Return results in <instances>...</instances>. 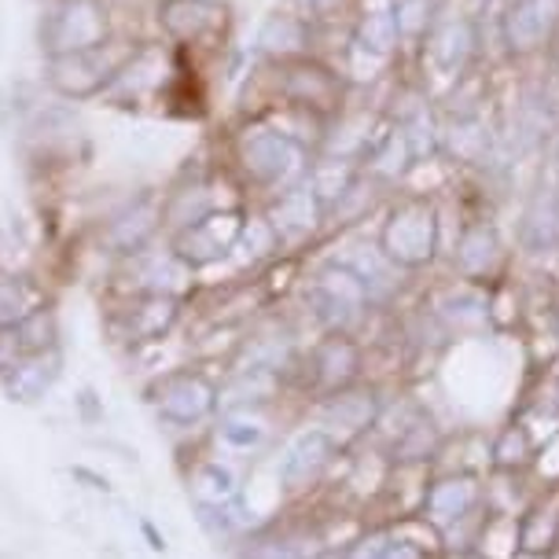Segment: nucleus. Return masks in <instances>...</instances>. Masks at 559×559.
I'll list each match as a JSON object with an SVG mask.
<instances>
[{"mask_svg": "<svg viewBox=\"0 0 559 559\" xmlns=\"http://www.w3.org/2000/svg\"><path fill=\"white\" fill-rule=\"evenodd\" d=\"M185 313V298L174 295H122V302L107 317V332L122 346H152L169 338Z\"/></svg>", "mask_w": 559, "mask_h": 559, "instance_id": "nucleus-16", "label": "nucleus"}, {"mask_svg": "<svg viewBox=\"0 0 559 559\" xmlns=\"http://www.w3.org/2000/svg\"><path fill=\"white\" fill-rule=\"evenodd\" d=\"M122 34L115 0H45L37 19V52L41 59L85 52Z\"/></svg>", "mask_w": 559, "mask_h": 559, "instance_id": "nucleus-6", "label": "nucleus"}, {"mask_svg": "<svg viewBox=\"0 0 559 559\" xmlns=\"http://www.w3.org/2000/svg\"><path fill=\"white\" fill-rule=\"evenodd\" d=\"M225 206H247V192L217 158L214 166L185 169L174 185L163 188V228L169 236Z\"/></svg>", "mask_w": 559, "mask_h": 559, "instance_id": "nucleus-9", "label": "nucleus"}, {"mask_svg": "<svg viewBox=\"0 0 559 559\" xmlns=\"http://www.w3.org/2000/svg\"><path fill=\"white\" fill-rule=\"evenodd\" d=\"M548 559H559V548H552V552H548Z\"/></svg>", "mask_w": 559, "mask_h": 559, "instance_id": "nucleus-45", "label": "nucleus"}, {"mask_svg": "<svg viewBox=\"0 0 559 559\" xmlns=\"http://www.w3.org/2000/svg\"><path fill=\"white\" fill-rule=\"evenodd\" d=\"M332 258H338L349 273L361 280L365 292L372 295V306L391 302L397 284H402V269L386 262V254L379 251L376 243H349L343 254H332Z\"/></svg>", "mask_w": 559, "mask_h": 559, "instance_id": "nucleus-27", "label": "nucleus"}, {"mask_svg": "<svg viewBox=\"0 0 559 559\" xmlns=\"http://www.w3.org/2000/svg\"><path fill=\"white\" fill-rule=\"evenodd\" d=\"M483 19L472 15L467 8L453 12V8H442V15L435 19L427 37L413 48L416 56V82L431 93H449L456 82H464L472 70L483 63Z\"/></svg>", "mask_w": 559, "mask_h": 559, "instance_id": "nucleus-3", "label": "nucleus"}, {"mask_svg": "<svg viewBox=\"0 0 559 559\" xmlns=\"http://www.w3.org/2000/svg\"><path fill=\"white\" fill-rule=\"evenodd\" d=\"M338 456V435L328 431V427H302L292 442L284 445L276 461V483L284 489H309L313 483H321V475L332 467V461Z\"/></svg>", "mask_w": 559, "mask_h": 559, "instance_id": "nucleus-19", "label": "nucleus"}, {"mask_svg": "<svg viewBox=\"0 0 559 559\" xmlns=\"http://www.w3.org/2000/svg\"><path fill=\"white\" fill-rule=\"evenodd\" d=\"M251 52L265 63H284V59L302 56H328L324 52V29L313 19L298 15L295 8H276L254 29Z\"/></svg>", "mask_w": 559, "mask_h": 559, "instance_id": "nucleus-18", "label": "nucleus"}, {"mask_svg": "<svg viewBox=\"0 0 559 559\" xmlns=\"http://www.w3.org/2000/svg\"><path fill=\"white\" fill-rule=\"evenodd\" d=\"M357 166H361V174L368 181H376L379 188H397L408 174H416L413 152H408L402 129H397L386 115L379 118L376 133L368 140L361 158H357Z\"/></svg>", "mask_w": 559, "mask_h": 559, "instance_id": "nucleus-22", "label": "nucleus"}, {"mask_svg": "<svg viewBox=\"0 0 559 559\" xmlns=\"http://www.w3.org/2000/svg\"><path fill=\"white\" fill-rule=\"evenodd\" d=\"M195 269H188L181 258L174 254V247L152 243L133 258L118 262V292L122 295H174L188 298L195 292Z\"/></svg>", "mask_w": 559, "mask_h": 559, "instance_id": "nucleus-15", "label": "nucleus"}, {"mask_svg": "<svg viewBox=\"0 0 559 559\" xmlns=\"http://www.w3.org/2000/svg\"><path fill=\"white\" fill-rule=\"evenodd\" d=\"M158 41L195 59L222 52L233 41V4L228 0H152Z\"/></svg>", "mask_w": 559, "mask_h": 559, "instance_id": "nucleus-7", "label": "nucleus"}, {"mask_svg": "<svg viewBox=\"0 0 559 559\" xmlns=\"http://www.w3.org/2000/svg\"><path fill=\"white\" fill-rule=\"evenodd\" d=\"M262 214L280 239V251H298L328 225V206L309 181H298L284 192L269 195L262 203Z\"/></svg>", "mask_w": 559, "mask_h": 559, "instance_id": "nucleus-17", "label": "nucleus"}, {"mask_svg": "<svg viewBox=\"0 0 559 559\" xmlns=\"http://www.w3.org/2000/svg\"><path fill=\"white\" fill-rule=\"evenodd\" d=\"M195 519L199 526L217 537V542H228V537L243 534L247 526H254V512H247L243 501H233V504H195Z\"/></svg>", "mask_w": 559, "mask_h": 559, "instance_id": "nucleus-33", "label": "nucleus"}, {"mask_svg": "<svg viewBox=\"0 0 559 559\" xmlns=\"http://www.w3.org/2000/svg\"><path fill=\"white\" fill-rule=\"evenodd\" d=\"M158 236H166L163 192H140L104 217V225H99V233H96V247H99V254L122 262V258H133L144 251V247L158 243Z\"/></svg>", "mask_w": 559, "mask_h": 559, "instance_id": "nucleus-13", "label": "nucleus"}, {"mask_svg": "<svg viewBox=\"0 0 559 559\" xmlns=\"http://www.w3.org/2000/svg\"><path fill=\"white\" fill-rule=\"evenodd\" d=\"M534 461H537V467H542L545 478H559V435L548 438L545 449H542V456H534Z\"/></svg>", "mask_w": 559, "mask_h": 559, "instance_id": "nucleus-40", "label": "nucleus"}, {"mask_svg": "<svg viewBox=\"0 0 559 559\" xmlns=\"http://www.w3.org/2000/svg\"><path fill=\"white\" fill-rule=\"evenodd\" d=\"M435 321L453 335H475L489 328V287H475V284H456L442 287L431 302Z\"/></svg>", "mask_w": 559, "mask_h": 559, "instance_id": "nucleus-24", "label": "nucleus"}, {"mask_svg": "<svg viewBox=\"0 0 559 559\" xmlns=\"http://www.w3.org/2000/svg\"><path fill=\"white\" fill-rule=\"evenodd\" d=\"M287 8H295L298 15L313 19V23L328 34V29H335L338 23L349 26V19L357 12V0H287Z\"/></svg>", "mask_w": 559, "mask_h": 559, "instance_id": "nucleus-35", "label": "nucleus"}, {"mask_svg": "<svg viewBox=\"0 0 559 559\" xmlns=\"http://www.w3.org/2000/svg\"><path fill=\"white\" fill-rule=\"evenodd\" d=\"M552 174L559 177V129L552 133Z\"/></svg>", "mask_w": 559, "mask_h": 559, "instance_id": "nucleus-44", "label": "nucleus"}, {"mask_svg": "<svg viewBox=\"0 0 559 559\" xmlns=\"http://www.w3.org/2000/svg\"><path fill=\"white\" fill-rule=\"evenodd\" d=\"M247 82L258 85V107L247 115L269 111V107H287V111L321 118L328 126L346 111L349 96H354L349 78L328 56H302L284 59V63H265V59L254 56Z\"/></svg>", "mask_w": 559, "mask_h": 559, "instance_id": "nucleus-2", "label": "nucleus"}, {"mask_svg": "<svg viewBox=\"0 0 559 559\" xmlns=\"http://www.w3.org/2000/svg\"><path fill=\"white\" fill-rule=\"evenodd\" d=\"M478 497H483V486H478L475 475H445L424 493V519H431L438 531H445V526L472 515Z\"/></svg>", "mask_w": 559, "mask_h": 559, "instance_id": "nucleus-26", "label": "nucleus"}, {"mask_svg": "<svg viewBox=\"0 0 559 559\" xmlns=\"http://www.w3.org/2000/svg\"><path fill=\"white\" fill-rule=\"evenodd\" d=\"M519 251L545 258L559 251V177H545L531 188L523 210H519Z\"/></svg>", "mask_w": 559, "mask_h": 559, "instance_id": "nucleus-21", "label": "nucleus"}, {"mask_svg": "<svg viewBox=\"0 0 559 559\" xmlns=\"http://www.w3.org/2000/svg\"><path fill=\"white\" fill-rule=\"evenodd\" d=\"M379 416H383V397H379L376 386L354 383L346 391L328 394L321 405V427L335 435H361L379 424Z\"/></svg>", "mask_w": 559, "mask_h": 559, "instance_id": "nucleus-25", "label": "nucleus"}, {"mask_svg": "<svg viewBox=\"0 0 559 559\" xmlns=\"http://www.w3.org/2000/svg\"><path fill=\"white\" fill-rule=\"evenodd\" d=\"M217 391L222 386L214 383V376L203 372V368H174V372H163L147 386V405L155 408V416L169 427H199L203 419L217 413Z\"/></svg>", "mask_w": 559, "mask_h": 559, "instance_id": "nucleus-11", "label": "nucleus"}, {"mask_svg": "<svg viewBox=\"0 0 559 559\" xmlns=\"http://www.w3.org/2000/svg\"><path fill=\"white\" fill-rule=\"evenodd\" d=\"M383 559H424V552H416V548L405 545V542H391V548H386Z\"/></svg>", "mask_w": 559, "mask_h": 559, "instance_id": "nucleus-42", "label": "nucleus"}, {"mask_svg": "<svg viewBox=\"0 0 559 559\" xmlns=\"http://www.w3.org/2000/svg\"><path fill=\"white\" fill-rule=\"evenodd\" d=\"M438 445V427L427 419L424 413L408 408L405 413V424L397 427L394 442H391V456L394 461H427Z\"/></svg>", "mask_w": 559, "mask_h": 559, "instance_id": "nucleus-30", "label": "nucleus"}, {"mask_svg": "<svg viewBox=\"0 0 559 559\" xmlns=\"http://www.w3.org/2000/svg\"><path fill=\"white\" fill-rule=\"evenodd\" d=\"M302 302L321 332L343 335H354L365 324V317L376 309L365 284L338 258H328V262H321L309 273V280L302 284Z\"/></svg>", "mask_w": 559, "mask_h": 559, "instance_id": "nucleus-8", "label": "nucleus"}, {"mask_svg": "<svg viewBox=\"0 0 559 559\" xmlns=\"http://www.w3.org/2000/svg\"><path fill=\"white\" fill-rule=\"evenodd\" d=\"M140 534H144V542H147V548H152V552H158V556H163L166 552V534L163 531H158V526L152 523V519H140Z\"/></svg>", "mask_w": 559, "mask_h": 559, "instance_id": "nucleus-41", "label": "nucleus"}, {"mask_svg": "<svg viewBox=\"0 0 559 559\" xmlns=\"http://www.w3.org/2000/svg\"><path fill=\"white\" fill-rule=\"evenodd\" d=\"M394 542H405V545H413L416 552H442V531L431 523V519H408V523H402V526H394Z\"/></svg>", "mask_w": 559, "mask_h": 559, "instance_id": "nucleus-36", "label": "nucleus"}, {"mask_svg": "<svg viewBox=\"0 0 559 559\" xmlns=\"http://www.w3.org/2000/svg\"><path fill=\"white\" fill-rule=\"evenodd\" d=\"M376 247L402 273H419L442 254V206L427 192H402L386 203L376 228Z\"/></svg>", "mask_w": 559, "mask_h": 559, "instance_id": "nucleus-4", "label": "nucleus"}, {"mask_svg": "<svg viewBox=\"0 0 559 559\" xmlns=\"http://www.w3.org/2000/svg\"><path fill=\"white\" fill-rule=\"evenodd\" d=\"M188 493L192 504H233L239 501V478L222 461H203L188 475Z\"/></svg>", "mask_w": 559, "mask_h": 559, "instance_id": "nucleus-29", "label": "nucleus"}, {"mask_svg": "<svg viewBox=\"0 0 559 559\" xmlns=\"http://www.w3.org/2000/svg\"><path fill=\"white\" fill-rule=\"evenodd\" d=\"M247 217H251V206L214 210V214H206V217H199V222L169 233L166 243L174 247V254L181 258L188 269L206 273V269H217L233 258L239 236H243V228H247Z\"/></svg>", "mask_w": 559, "mask_h": 559, "instance_id": "nucleus-10", "label": "nucleus"}, {"mask_svg": "<svg viewBox=\"0 0 559 559\" xmlns=\"http://www.w3.org/2000/svg\"><path fill=\"white\" fill-rule=\"evenodd\" d=\"M361 368H365L361 343H357L354 335H343V332H324L306 357L309 383H313V391L321 397L354 386L357 376H361Z\"/></svg>", "mask_w": 559, "mask_h": 559, "instance_id": "nucleus-20", "label": "nucleus"}, {"mask_svg": "<svg viewBox=\"0 0 559 559\" xmlns=\"http://www.w3.org/2000/svg\"><path fill=\"white\" fill-rule=\"evenodd\" d=\"M59 372H63V354L59 349H45V354L15 357L12 365L0 368V386L4 397L15 405H37L56 386Z\"/></svg>", "mask_w": 559, "mask_h": 559, "instance_id": "nucleus-23", "label": "nucleus"}, {"mask_svg": "<svg viewBox=\"0 0 559 559\" xmlns=\"http://www.w3.org/2000/svg\"><path fill=\"white\" fill-rule=\"evenodd\" d=\"M508 262H512V251H508L501 228L486 217H472V222L461 225L453 247H449V265H453L456 280L475 287H497L508 276Z\"/></svg>", "mask_w": 559, "mask_h": 559, "instance_id": "nucleus-14", "label": "nucleus"}, {"mask_svg": "<svg viewBox=\"0 0 559 559\" xmlns=\"http://www.w3.org/2000/svg\"><path fill=\"white\" fill-rule=\"evenodd\" d=\"M545 63L559 70V29L552 34V41H548V52H545Z\"/></svg>", "mask_w": 559, "mask_h": 559, "instance_id": "nucleus-43", "label": "nucleus"}, {"mask_svg": "<svg viewBox=\"0 0 559 559\" xmlns=\"http://www.w3.org/2000/svg\"><path fill=\"white\" fill-rule=\"evenodd\" d=\"M140 37L118 34L115 41L85 48V52H67L41 59V82L56 99L63 104H96L107 96V88L115 85V78L122 74L129 56L136 52Z\"/></svg>", "mask_w": 559, "mask_h": 559, "instance_id": "nucleus-5", "label": "nucleus"}, {"mask_svg": "<svg viewBox=\"0 0 559 559\" xmlns=\"http://www.w3.org/2000/svg\"><path fill=\"white\" fill-rule=\"evenodd\" d=\"M559 29V0H504L497 12V45L512 63L545 59Z\"/></svg>", "mask_w": 559, "mask_h": 559, "instance_id": "nucleus-12", "label": "nucleus"}, {"mask_svg": "<svg viewBox=\"0 0 559 559\" xmlns=\"http://www.w3.org/2000/svg\"><path fill=\"white\" fill-rule=\"evenodd\" d=\"M391 542H394L391 534H368V537H361V542L349 545L343 552V559H383Z\"/></svg>", "mask_w": 559, "mask_h": 559, "instance_id": "nucleus-38", "label": "nucleus"}, {"mask_svg": "<svg viewBox=\"0 0 559 559\" xmlns=\"http://www.w3.org/2000/svg\"><path fill=\"white\" fill-rule=\"evenodd\" d=\"M74 413H78V419H82L85 427L104 424L107 408H104V397H99L96 386H82V391L74 394Z\"/></svg>", "mask_w": 559, "mask_h": 559, "instance_id": "nucleus-37", "label": "nucleus"}, {"mask_svg": "<svg viewBox=\"0 0 559 559\" xmlns=\"http://www.w3.org/2000/svg\"><path fill=\"white\" fill-rule=\"evenodd\" d=\"M222 166L247 195H262L265 203L269 195L306 181L313 152L284 133L269 115H236L222 136Z\"/></svg>", "mask_w": 559, "mask_h": 559, "instance_id": "nucleus-1", "label": "nucleus"}, {"mask_svg": "<svg viewBox=\"0 0 559 559\" xmlns=\"http://www.w3.org/2000/svg\"><path fill=\"white\" fill-rule=\"evenodd\" d=\"M52 306V295L37 276L29 273H0V335L15 332L19 324H26L34 313Z\"/></svg>", "mask_w": 559, "mask_h": 559, "instance_id": "nucleus-28", "label": "nucleus"}, {"mask_svg": "<svg viewBox=\"0 0 559 559\" xmlns=\"http://www.w3.org/2000/svg\"><path fill=\"white\" fill-rule=\"evenodd\" d=\"M559 542V512L556 508L537 504L519 519V552L526 556H548Z\"/></svg>", "mask_w": 559, "mask_h": 559, "instance_id": "nucleus-31", "label": "nucleus"}, {"mask_svg": "<svg viewBox=\"0 0 559 559\" xmlns=\"http://www.w3.org/2000/svg\"><path fill=\"white\" fill-rule=\"evenodd\" d=\"M269 438L265 419H258L254 413H225L222 424H217V442L233 453H254L262 449Z\"/></svg>", "mask_w": 559, "mask_h": 559, "instance_id": "nucleus-32", "label": "nucleus"}, {"mask_svg": "<svg viewBox=\"0 0 559 559\" xmlns=\"http://www.w3.org/2000/svg\"><path fill=\"white\" fill-rule=\"evenodd\" d=\"M489 453H493V467H501V472H523L534 464V438L523 424H512L493 438Z\"/></svg>", "mask_w": 559, "mask_h": 559, "instance_id": "nucleus-34", "label": "nucleus"}, {"mask_svg": "<svg viewBox=\"0 0 559 559\" xmlns=\"http://www.w3.org/2000/svg\"><path fill=\"white\" fill-rule=\"evenodd\" d=\"M70 478H74V483H82L85 489H93V493H111V478L107 475H99V472H93V467L88 464H70Z\"/></svg>", "mask_w": 559, "mask_h": 559, "instance_id": "nucleus-39", "label": "nucleus"}]
</instances>
